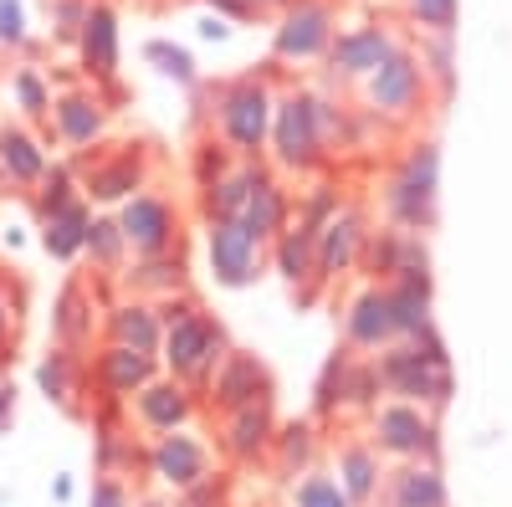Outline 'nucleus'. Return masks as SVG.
Masks as SVG:
<instances>
[{"instance_id": "2", "label": "nucleus", "mask_w": 512, "mask_h": 507, "mask_svg": "<svg viewBox=\"0 0 512 507\" xmlns=\"http://www.w3.org/2000/svg\"><path fill=\"white\" fill-rule=\"evenodd\" d=\"M333 139V103L313 93H287L272 103V154L282 169H313Z\"/></svg>"}, {"instance_id": "41", "label": "nucleus", "mask_w": 512, "mask_h": 507, "mask_svg": "<svg viewBox=\"0 0 512 507\" xmlns=\"http://www.w3.org/2000/svg\"><path fill=\"white\" fill-rule=\"evenodd\" d=\"M52 16H57V36L77 41V26H82V16H88V0H57Z\"/></svg>"}, {"instance_id": "32", "label": "nucleus", "mask_w": 512, "mask_h": 507, "mask_svg": "<svg viewBox=\"0 0 512 507\" xmlns=\"http://www.w3.org/2000/svg\"><path fill=\"white\" fill-rule=\"evenodd\" d=\"M11 93H16V108L26 118H47L52 113V88H47V77H41V67H16Z\"/></svg>"}, {"instance_id": "22", "label": "nucleus", "mask_w": 512, "mask_h": 507, "mask_svg": "<svg viewBox=\"0 0 512 507\" xmlns=\"http://www.w3.org/2000/svg\"><path fill=\"white\" fill-rule=\"evenodd\" d=\"M154 354H144V349H128V344H113L108 354H98V385L118 400V395H134V390H144L149 379H154Z\"/></svg>"}, {"instance_id": "5", "label": "nucleus", "mask_w": 512, "mask_h": 507, "mask_svg": "<svg viewBox=\"0 0 512 507\" xmlns=\"http://www.w3.org/2000/svg\"><path fill=\"white\" fill-rule=\"evenodd\" d=\"M272 88L262 77H236L216 88V123H221V139L236 154H262L267 134H272Z\"/></svg>"}, {"instance_id": "47", "label": "nucleus", "mask_w": 512, "mask_h": 507, "mask_svg": "<svg viewBox=\"0 0 512 507\" xmlns=\"http://www.w3.org/2000/svg\"><path fill=\"white\" fill-rule=\"evenodd\" d=\"M282 6H292V0H262V11H282Z\"/></svg>"}, {"instance_id": "6", "label": "nucleus", "mask_w": 512, "mask_h": 507, "mask_svg": "<svg viewBox=\"0 0 512 507\" xmlns=\"http://www.w3.org/2000/svg\"><path fill=\"white\" fill-rule=\"evenodd\" d=\"M425 82H431V72H425V57H415L410 47L390 52L369 77H364V108L374 118H390V123H405L420 113L425 103Z\"/></svg>"}, {"instance_id": "15", "label": "nucleus", "mask_w": 512, "mask_h": 507, "mask_svg": "<svg viewBox=\"0 0 512 507\" xmlns=\"http://www.w3.org/2000/svg\"><path fill=\"white\" fill-rule=\"evenodd\" d=\"M149 467L159 482L169 487H200L210 477V451L200 436H185V431H164L159 446L149 451Z\"/></svg>"}, {"instance_id": "27", "label": "nucleus", "mask_w": 512, "mask_h": 507, "mask_svg": "<svg viewBox=\"0 0 512 507\" xmlns=\"http://www.w3.org/2000/svg\"><path fill=\"white\" fill-rule=\"evenodd\" d=\"M139 185H144V159H139V149L98 164L93 175H88V195H93V200H123L128 190H139Z\"/></svg>"}, {"instance_id": "37", "label": "nucleus", "mask_w": 512, "mask_h": 507, "mask_svg": "<svg viewBox=\"0 0 512 507\" xmlns=\"http://www.w3.org/2000/svg\"><path fill=\"white\" fill-rule=\"evenodd\" d=\"M57 333L67 338V344H77V338H88L93 333V318H88V298L72 287L67 298L57 303Z\"/></svg>"}, {"instance_id": "43", "label": "nucleus", "mask_w": 512, "mask_h": 507, "mask_svg": "<svg viewBox=\"0 0 512 507\" xmlns=\"http://www.w3.org/2000/svg\"><path fill=\"white\" fill-rule=\"evenodd\" d=\"M216 16H226V21H256L262 16V0H205Z\"/></svg>"}, {"instance_id": "42", "label": "nucleus", "mask_w": 512, "mask_h": 507, "mask_svg": "<svg viewBox=\"0 0 512 507\" xmlns=\"http://www.w3.org/2000/svg\"><path fill=\"white\" fill-rule=\"evenodd\" d=\"M226 149L221 144H200V154H195V175H200V185H210V180H221L226 175Z\"/></svg>"}, {"instance_id": "23", "label": "nucleus", "mask_w": 512, "mask_h": 507, "mask_svg": "<svg viewBox=\"0 0 512 507\" xmlns=\"http://www.w3.org/2000/svg\"><path fill=\"white\" fill-rule=\"evenodd\" d=\"M272 436H277V426H272V400H251V405L231 410V426H226L231 456H241V461L262 456V451L272 446Z\"/></svg>"}, {"instance_id": "19", "label": "nucleus", "mask_w": 512, "mask_h": 507, "mask_svg": "<svg viewBox=\"0 0 512 507\" xmlns=\"http://www.w3.org/2000/svg\"><path fill=\"white\" fill-rule=\"evenodd\" d=\"M52 123H57V139H62V144L88 149V144L103 134L108 108H103L98 93H62V98H52Z\"/></svg>"}, {"instance_id": "33", "label": "nucleus", "mask_w": 512, "mask_h": 507, "mask_svg": "<svg viewBox=\"0 0 512 507\" xmlns=\"http://www.w3.org/2000/svg\"><path fill=\"white\" fill-rule=\"evenodd\" d=\"M292 502H297V507H354L349 492L338 487V477H328V472H303Z\"/></svg>"}, {"instance_id": "25", "label": "nucleus", "mask_w": 512, "mask_h": 507, "mask_svg": "<svg viewBox=\"0 0 512 507\" xmlns=\"http://www.w3.org/2000/svg\"><path fill=\"white\" fill-rule=\"evenodd\" d=\"M88 221L93 216H88L82 200H67V205L47 210V216H41V246H47L57 262H72L82 251V236H88Z\"/></svg>"}, {"instance_id": "38", "label": "nucleus", "mask_w": 512, "mask_h": 507, "mask_svg": "<svg viewBox=\"0 0 512 507\" xmlns=\"http://www.w3.org/2000/svg\"><path fill=\"white\" fill-rule=\"evenodd\" d=\"M144 57L159 62V72H164V77H175V82H185V88L195 82V57H190L185 47H169V41H149Z\"/></svg>"}, {"instance_id": "20", "label": "nucleus", "mask_w": 512, "mask_h": 507, "mask_svg": "<svg viewBox=\"0 0 512 507\" xmlns=\"http://www.w3.org/2000/svg\"><path fill=\"white\" fill-rule=\"evenodd\" d=\"M256 241H277L282 231H287V190L272 180V175H262L256 169V185H251V195H246V205H241V216H236Z\"/></svg>"}, {"instance_id": "31", "label": "nucleus", "mask_w": 512, "mask_h": 507, "mask_svg": "<svg viewBox=\"0 0 512 507\" xmlns=\"http://www.w3.org/2000/svg\"><path fill=\"white\" fill-rule=\"evenodd\" d=\"M400 11H405V21H415L420 31H431V36H451L456 16H461L456 0H400Z\"/></svg>"}, {"instance_id": "3", "label": "nucleus", "mask_w": 512, "mask_h": 507, "mask_svg": "<svg viewBox=\"0 0 512 507\" xmlns=\"http://www.w3.org/2000/svg\"><path fill=\"white\" fill-rule=\"evenodd\" d=\"M164 369L175 379H205L226 359V333L210 323L195 303L180 308H164Z\"/></svg>"}, {"instance_id": "17", "label": "nucleus", "mask_w": 512, "mask_h": 507, "mask_svg": "<svg viewBox=\"0 0 512 507\" xmlns=\"http://www.w3.org/2000/svg\"><path fill=\"white\" fill-rule=\"evenodd\" d=\"M344 333L364 354H379L384 344H395L400 328H395V308H390V287H369L364 298H354V308L344 318Z\"/></svg>"}, {"instance_id": "12", "label": "nucleus", "mask_w": 512, "mask_h": 507, "mask_svg": "<svg viewBox=\"0 0 512 507\" xmlns=\"http://www.w3.org/2000/svg\"><path fill=\"white\" fill-rule=\"evenodd\" d=\"M369 231H364V216L349 205H338L333 216L318 226L313 236V272L318 277H338V272H349L359 262V251H364Z\"/></svg>"}, {"instance_id": "35", "label": "nucleus", "mask_w": 512, "mask_h": 507, "mask_svg": "<svg viewBox=\"0 0 512 507\" xmlns=\"http://www.w3.org/2000/svg\"><path fill=\"white\" fill-rule=\"evenodd\" d=\"M128 282H134L139 292H175L185 282V267H180V257L169 262V251H164V257H144V267L128 272Z\"/></svg>"}, {"instance_id": "39", "label": "nucleus", "mask_w": 512, "mask_h": 507, "mask_svg": "<svg viewBox=\"0 0 512 507\" xmlns=\"http://www.w3.org/2000/svg\"><path fill=\"white\" fill-rule=\"evenodd\" d=\"M36 185H41V195H36V210H41V216H47V210H57V205H67V200H77L67 169H47V175H41Z\"/></svg>"}, {"instance_id": "36", "label": "nucleus", "mask_w": 512, "mask_h": 507, "mask_svg": "<svg viewBox=\"0 0 512 507\" xmlns=\"http://www.w3.org/2000/svg\"><path fill=\"white\" fill-rule=\"evenodd\" d=\"M277 456H282V472L297 477V472H313V431L308 426H292L282 436H272Z\"/></svg>"}, {"instance_id": "10", "label": "nucleus", "mask_w": 512, "mask_h": 507, "mask_svg": "<svg viewBox=\"0 0 512 507\" xmlns=\"http://www.w3.org/2000/svg\"><path fill=\"white\" fill-rule=\"evenodd\" d=\"M205 251H210V272H216L221 287H246V282H256V272H262V241H256L236 216L210 221Z\"/></svg>"}, {"instance_id": "44", "label": "nucleus", "mask_w": 512, "mask_h": 507, "mask_svg": "<svg viewBox=\"0 0 512 507\" xmlns=\"http://www.w3.org/2000/svg\"><path fill=\"white\" fill-rule=\"evenodd\" d=\"M93 507H128V492H123V482L103 477V482L93 487Z\"/></svg>"}, {"instance_id": "4", "label": "nucleus", "mask_w": 512, "mask_h": 507, "mask_svg": "<svg viewBox=\"0 0 512 507\" xmlns=\"http://www.w3.org/2000/svg\"><path fill=\"white\" fill-rule=\"evenodd\" d=\"M436 190H441V149L415 144L395 169V180L384 185V216L400 231H425L436 221Z\"/></svg>"}, {"instance_id": "13", "label": "nucleus", "mask_w": 512, "mask_h": 507, "mask_svg": "<svg viewBox=\"0 0 512 507\" xmlns=\"http://www.w3.org/2000/svg\"><path fill=\"white\" fill-rule=\"evenodd\" d=\"M379 507H446V477L436 461H400L395 472H384L379 482Z\"/></svg>"}, {"instance_id": "16", "label": "nucleus", "mask_w": 512, "mask_h": 507, "mask_svg": "<svg viewBox=\"0 0 512 507\" xmlns=\"http://www.w3.org/2000/svg\"><path fill=\"white\" fill-rule=\"evenodd\" d=\"M210 374H216L210 379V400H216L221 410H241L251 400H272V379L251 354H226Z\"/></svg>"}, {"instance_id": "11", "label": "nucleus", "mask_w": 512, "mask_h": 507, "mask_svg": "<svg viewBox=\"0 0 512 507\" xmlns=\"http://www.w3.org/2000/svg\"><path fill=\"white\" fill-rule=\"evenodd\" d=\"M118 226H123V241L134 246L139 257H164V251L180 241V216L164 195H134L123 205Z\"/></svg>"}, {"instance_id": "1", "label": "nucleus", "mask_w": 512, "mask_h": 507, "mask_svg": "<svg viewBox=\"0 0 512 507\" xmlns=\"http://www.w3.org/2000/svg\"><path fill=\"white\" fill-rule=\"evenodd\" d=\"M379 390H390L395 400H415V405H446L451 400V359L436 328H420L410 338H395V344L379 349Z\"/></svg>"}, {"instance_id": "21", "label": "nucleus", "mask_w": 512, "mask_h": 507, "mask_svg": "<svg viewBox=\"0 0 512 507\" xmlns=\"http://www.w3.org/2000/svg\"><path fill=\"white\" fill-rule=\"evenodd\" d=\"M338 487L349 492V502L354 507H369L374 497H379V482H384V456H379V446L369 441H349L344 451H338Z\"/></svg>"}, {"instance_id": "24", "label": "nucleus", "mask_w": 512, "mask_h": 507, "mask_svg": "<svg viewBox=\"0 0 512 507\" xmlns=\"http://www.w3.org/2000/svg\"><path fill=\"white\" fill-rule=\"evenodd\" d=\"M108 338H113V344H128V349L154 354L159 338H164V318H159V308H149L144 298H139V303H118V308L108 313Z\"/></svg>"}, {"instance_id": "40", "label": "nucleus", "mask_w": 512, "mask_h": 507, "mask_svg": "<svg viewBox=\"0 0 512 507\" xmlns=\"http://www.w3.org/2000/svg\"><path fill=\"white\" fill-rule=\"evenodd\" d=\"M26 6L21 0H0V41H6V47H26Z\"/></svg>"}, {"instance_id": "30", "label": "nucleus", "mask_w": 512, "mask_h": 507, "mask_svg": "<svg viewBox=\"0 0 512 507\" xmlns=\"http://www.w3.org/2000/svg\"><path fill=\"white\" fill-rule=\"evenodd\" d=\"M82 251L103 267V272H118L123 267V251H128V241H123V226L118 221H88V236H82Z\"/></svg>"}, {"instance_id": "9", "label": "nucleus", "mask_w": 512, "mask_h": 507, "mask_svg": "<svg viewBox=\"0 0 512 507\" xmlns=\"http://www.w3.org/2000/svg\"><path fill=\"white\" fill-rule=\"evenodd\" d=\"M400 47H405V41L390 26L364 21V26H349V31H333L323 62H328V77H338V82H364L384 57L400 52Z\"/></svg>"}, {"instance_id": "7", "label": "nucleus", "mask_w": 512, "mask_h": 507, "mask_svg": "<svg viewBox=\"0 0 512 507\" xmlns=\"http://www.w3.org/2000/svg\"><path fill=\"white\" fill-rule=\"evenodd\" d=\"M374 446L379 456H395V461H436L441 451V431H436V415L415 405V400H390V405H374Z\"/></svg>"}, {"instance_id": "45", "label": "nucleus", "mask_w": 512, "mask_h": 507, "mask_svg": "<svg viewBox=\"0 0 512 507\" xmlns=\"http://www.w3.org/2000/svg\"><path fill=\"white\" fill-rule=\"evenodd\" d=\"M6 333H11V303H6V292H0V344H6Z\"/></svg>"}, {"instance_id": "48", "label": "nucleus", "mask_w": 512, "mask_h": 507, "mask_svg": "<svg viewBox=\"0 0 512 507\" xmlns=\"http://www.w3.org/2000/svg\"><path fill=\"white\" fill-rule=\"evenodd\" d=\"M144 507H164V502H144Z\"/></svg>"}, {"instance_id": "14", "label": "nucleus", "mask_w": 512, "mask_h": 507, "mask_svg": "<svg viewBox=\"0 0 512 507\" xmlns=\"http://www.w3.org/2000/svg\"><path fill=\"white\" fill-rule=\"evenodd\" d=\"M77 62L93 82H113L118 77V11L113 6H88L77 26Z\"/></svg>"}, {"instance_id": "46", "label": "nucleus", "mask_w": 512, "mask_h": 507, "mask_svg": "<svg viewBox=\"0 0 512 507\" xmlns=\"http://www.w3.org/2000/svg\"><path fill=\"white\" fill-rule=\"evenodd\" d=\"M11 395H16V390H6V385H0V426H6V410H11Z\"/></svg>"}, {"instance_id": "28", "label": "nucleus", "mask_w": 512, "mask_h": 507, "mask_svg": "<svg viewBox=\"0 0 512 507\" xmlns=\"http://www.w3.org/2000/svg\"><path fill=\"white\" fill-rule=\"evenodd\" d=\"M251 185H256V164L236 169V175L226 169L221 180H210V185H205V216H210V221H231V216H241V205H246Z\"/></svg>"}, {"instance_id": "26", "label": "nucleus", "mask_w": 512, "mask_h": 507, "mask_svg": "<svg viewBox=\"0 0 512 507\" xmlns=\"http://www.w3.org/2000/svg\"><path fill=\"white\" fill-rule=\"evenodd\" d=\"M0 169L11 175V185H36L47 175V154L26 129H0Z\"/></svg>"}, {"instance_id": "8", "label": "nucleus", "mask_w": 512, "mask_h": 507, "mask_svg": "<svg viewBox=\"0 0 512 507\" xmlns=\"http://www.w3.org/2000/svg\"><path fill=\"white\" fill-rule=\"evenodd\" d=\"M333 31H338L333 0H292V6L277 11L272 57L277 62H323Z\"/></svg>"}, {"instance_id": "29", "label": "nucleus", "mask_w": 512, "mask_h": 507, "mask_svg": "<svg viewBox=\"0 0 512 507\" xmlns=\"http://www.w3.org/2000/svg\"><path fill=\"white\" fill-rule=\"evenodd\" d=\"M313 236L318 231H308V226H287L277 236V267H282L287 282H303L313 272Z\"/></svg>"}, {"instance_id": "34", "label": "nucleus", "mask_w": 512, "mask_h": 507, "mask_svg": "<svg viewBox=\"0 0 512 507\" xmlns=\"http://www.w3.org/2000/svg\"><path fill=\"white\" fill-rule=\"evenodd\" d=\"M72 374H77V364H72V349H57V354H47L41 359V369H36V385L47 390L52 400H72L77 395V385H72Z\"/></svg>"}, {"instance_id": "18", "label": "nucleus", "mask_w": 512, "mask_h": 507, "mask_svg": "<svg viewBox=\"0 0 512 507\" xmlns=\"http://www.w3.org/2000/svg\"><path fill=\"white\" fill-rule=\"evenodd\" d=\"M134 410H139V426L144 431L164 436V431H180L185 426L195 400H190L185 385H175V379H149L144 390H134Z\"/></svg>"}]
</instances>
